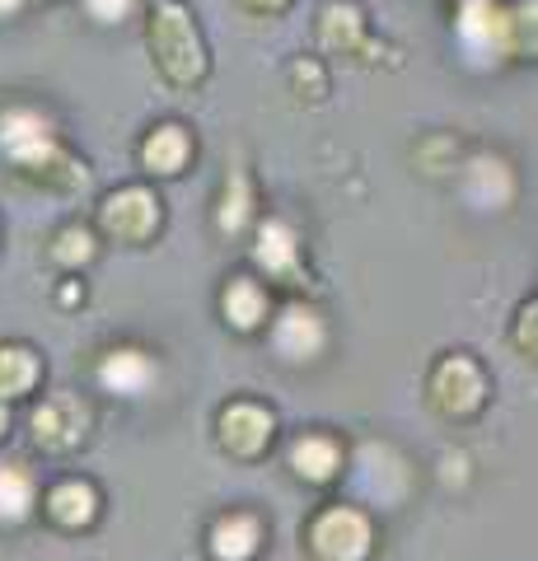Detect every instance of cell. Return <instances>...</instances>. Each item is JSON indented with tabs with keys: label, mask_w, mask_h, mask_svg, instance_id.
<instances>
[{
	"label": "cell",
	"mask_w": 538,
	"mask_h": 561,
	"mask_svg": "<svg viewBox=\"0 0 538 561\" xmlns=\"http://www.w3.org/2000/svg\"><path fill=\"white\" fill-rule=\"evenodd\" d=\"M276 346H282V356H290V360H309L323 346L319 319L309 309H290L282 319V328H276Z\"/></svg>",
	"instance_id": "obj_7"
},
{
	"label": "cell",
	"mask_w": 538,
	"mask_h": 561,
	"mask_svg": "<svg viewBox=\"0 0 538 561\" xmlns=\"http://www.w3.org/2000/svg\"><path fill=\"white\" fill-rule=\"evenodd\" d=\"M103 225L123 239H146L154 225H160V202H154L150 192L131 187V192H123V197L103 202Z\"/></svg>",
	"instance_id": "obj_5"
},
{
	"label": "cell",
	"mask_w": 538,
	"mask_h": 561,
	"mask_svg": "<svg viewBox=\"0 0 538 561\" xmlns=\"http://www.w3.org/2000/svg\"><path fill=\"white\" fill-rule=\"evenodd\" d=\"M366 519L352 515V511H333V515H323L319 519V529H314V548L323 561H360L366 557Z\"/></svg>",
	"instance_id": "obj_3"
},
{
	"label": "cell",
	"mask_w": 538,
	"mask_h": 561,
	"mask_svg": "<svg viewBox=\"0 0 538 561\" xmlns=\"http://www.w3.org/2000/svg\"><path fill=\"white\" fill-rule=\"evenodd\" d=\"M244 5H249V10H282L286 0H244Z\"/></svg>",
	"instance_id": "obj_19"
},
{
	"label": "cell",
	"mask_w": 538,
	"mask_h": 561,
	"mask_svg": "<svg viewBox=\"0 0 538 561\" xmlns=\"http://www.w3.org/2000/svg\"><path fill=\"white\" fill-rule=\"evenodd\" d=\"M187 160V136L179 127H160L146 140V164L160 169V173H179Z\"/></svg>",
	"instance_id": "obj_11"
},
{
	"label": "cell",
	"mask_w": 538,
	"mask_h": 561,
	"mask_svg": "<svg viewBox=\"0 0 538 561\" xmlns=\"http://www.w3.org/2000/svg\"><path fill=\"white\" fill-rule=\"evenodd\" d=\"M225 313H230L239 328H253L263 319V295H257L253 280H234V286L225 290Z\"/></svg>",
	"instance_id": "obj_16"
},
{
	"label": "cell",
	"mask_w": 538,
	"mask_h": 561,
	"mask_svg": "<svg viewBox=\"0 0 538 561\" xmlns=\"http://www.w3.org/2000/svg\"><path fill=\"white\" fill-rule=\"evenodd\" d=\"M0 146H5L24 169H33L38 160H57L47 117H38L33 108H10L5 117H0Z\"/></svg>",
	"instance_id": "obj_2"
},
{
	"label": "cell",
	"mask_w": 538,
	"mask_h": 561,
	"mask_svg": "<svg viewBox=\"0 0 538 561\" xmlns=\"http://www.w3.org/2000/svg\"><path fill=\"white\" fill-rule=\"evenodd\" d=\"M51 515H57L61 524H84L94 519V491L90 486H57L51 491Z\"/></svg>",
	"instance_id": "obj_15"
},
{
	"label": "cell",
	"mask_w": 538,
	"mask_h": 561,
	"mask_svg": "<svg viewBox=\"0 0 538 561\" xmlns=\"http://www.w3.org/2000/svg\"><path fill=\"white\" fill-rule=\"evenodd\" d=\"M257 262H263L267 272H290V267H295V234H290V225H282V220L263 225V243H257Z\"/></svg>",
	"instance_id": "obj_12"
},
{
	"label": "cell",
	"mask_w": 538,
	"mask_h": 561,
	"mask_svg": "<svg viewBox=\"0 0 538 561\" xmlns=\"http://www.w3.org/2000/svg\"><path fill=\"white\" fill-rule=\"evenodd\" d=\"M33 505V486L24 468H0V519H24Z\"/></svg>",
	"instance_id": "obj_14"
},
{
	"label": "cell",
	"mask_w": 538,
	"mask_h": 561,
	"mask_svg": "<svg viewBox=\"0 0 538 561\" xmlns=\"http://www.w3.org/2000/svg\"><path fill=\"white\" fill-rule=\"evenodd\" d=\"M80 426H84V412H76L66 398L47 402V408H43L38 416H33V431H38V440H43V445H51V449L71 445L76 435H80Z\"/></svg>",
	"instance_id": "obj_8"
},
{
	"label": "cell",
	"mask_w": 538,
	"mask_h": 561,
	"mask_svg": "<svg viewBox=\"0 0 538 561\" xmlns=\"http://www.w3.org/2000/svg\"><path fill=\"white\" fill-rule=\"evenodd\" d=\"M211 548L220 561H249L257 552V524L249 515H230V519H220L216 524V534H211Z\"/></svg>",
	"instance_id": "obj_9"
},
{
	"label": "cell",
	"mask_w": 538,
	"mask_h": 561,
	"mask_svg": "<svg viewBox=\"0 0 538 561\" xmlns=\"http://www.w3.org/2000/svg\"><path fill=\"white\" fill-rule=\"evenodd\" d=\"M28 379H33V356H28V351H20V346L0 351V389H5V393H24Z\"/></svg>",
	"instance_id": "obj_17"
},
{
	"label": "cell",
	"mask_w": 538,
	"mask_h": 561,
	"mask_svg": "<svg viewBox=\"0 0 538 561\" xmlns=\"http://www.w3.org/2000/svg\"><path fill=\"white\" fill-rule=\"evenodd\" d=\"M290 463L300 468L305 478L323 482V478H333V472H337V449L328 445V440H319V435H314V440H300V445L290 449Z\"/></svg>",
	"instance_id": "obj_13"
},
{
	"label": "cell",
	"mask_w": 538,
	"mask_h": 561,
	"mask_svg": "<svg viewBox=\"0 0 538 561\" xmlns=\"http://www.w3.org/2000/svg\"><path fill=\"white\" fill-rule=\"evenodd\" d=\"M0 426H5V412H0Z\"/></svg>",
	"instance_id": "obj_21"
},
{
	"label": "cell",
	"mask_w": 538,
	"mask_h": 561,
	"mask_svg": "<svg viewBox=\"0 0 538 561\" xmlns=\"http://www.w3.org/2000/svg\"><path fill=\"white\" fill-rule=\"evenodd\" d=\"M84 5H90V14H94L99 24H123L136 0H84Z\"/></svg>",
	"instance_id": "obj_18"
},
{
	"label": "cell",
	"mask_w": 538,
	"mask_h": 561,
	"mask_svg": "<svg viewBox=\"0 0 538 561\" xmlns=\"http://www.w3.org/2000/svg\"><path fill=\"white\" fill-rule=\"evenodd\" d=\"M20 5H24V0H0V14H14Z\"/></svg>",
	"instance_id": "obj_20"
},
{
	"label": "cell",
	"mask_w": 538,
	"mask_h": 561,
	"mask_svg": "<svg viewBox=\"0 0 538 561\" xmlns=\"http://www.w3.org/2000/svg\"><path fill=\"white\" fill-rule=\"evenodd\" d=\"M267 435H272V416L253 412V408H234V412H225V445H234L239 454L263 449Z\"/></svg>",
	"instance_id": "obj_10"
},
{
	"label": "cell",
	"mask_w": 538,
	"mask_h": 561,
	"mask_svg": "<svg viewBox=\"0 0 538 561\" xmlns=\"http://www.w3.org/2000/svg\"><path fill=\"white\" fill-rule=\"evenodd\" d=\"M459 38L463 47L473 51V57H501V38H506V20H501V10L492 0H463V14H459Z\"/></svg>",
	"instance_id": "obj_4"
},
{
	"label": "cell",
	"mask_w": 538,
	"mask_h": 561,
	"mask_svg": "<svg viewBox=\"0 0 538 561\" xmlns=\"http://www.w3.org/2000/svg\"><path fill=\"white\" fill-rule=\"evenodd\" d=\"M150 43H154V51H160L164 70H169V76L179 80V84H187V80L202 76V43H197V28H193V20L183 14V5L164 0V5L154 10V20H150Z\"/></svg>",
	"instance_id": "obj_1"
},
{
	"label": "cell",
	"mask_w": 538,
	"mask_h": 561,
	"mask_svg": "<svg viewBox=\"0 0 538 561\" xmlns=\"http://www.w3.org/2000/svg\"><path fill=\"white\" fill-rule=\"evenodd\" d=\"M99 379H103V389H113L123 398H141L154 383V365L141 351H113V356L99 365Z\"/></svg>",
	"instance_id": "obj_6"
}]
</instances>
